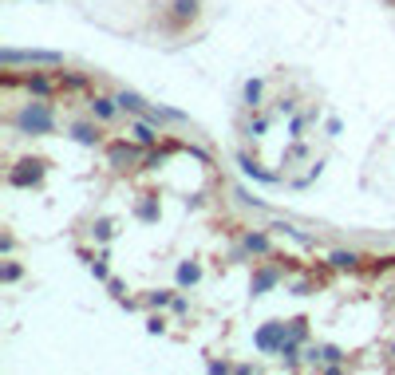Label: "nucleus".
I'll return each instance as SVG.
<instances>
[{
  "instance_id": "2",
  "label": "nucleus",
  "mask_w": 395,
  "mask_h": 375,
  "mask_svg": "<svg viewBox=\"0 0 395 375\" xmlns=\"http://www.w3.org/2000/svg\"><path fill=\"white\" fill-rule=\"evenodd\" d=\"M281 336H284V324H269V328L257 332V348H261V352H273V348L281 344Z\"/></svg>"
},
{
  "instance_id": "5",
  "label": "nucleus",
  "mask_w": 395,
  "mask_h": 375,
  "mask_svg": "<svg viewBox=\"0 0 395 375\" xmlns=\"http://www.w3.org/2000/svg\"><path fill=\"white\" fill-rule=\"evenodd\" d=\"M178 281L194 284V281H198V265H182V269H178Z\"/></svg>"
},
{
  "instance_id": "9",
  "label": "nucleus",
  "mask_w": 395,
  "mask_h": 375,
  "mask_svg": "<svg viewBox=\"0 0 395 375\" xmlns=\"http://www.w3.org/2000/svg\"><path fill=\"white\" fill-rule=\"evenodd\" d=\"M245 245H249V249H257V253H261V249H265V245H269V241H265V237H245Z\"/></svg>"
},
{
  "instance_id": "6",
  "label": "nucleus",
  "mask_w": 395,
  "mask_h": 375,
  "mask_svg": "<svg viewBox=\"0 0 395 375\" xmlns=\"http://www.w3.org/2000/svg\"><path fill=\"white\" fill-rule=\"evenodd\" d=\"M135 135H139V142H146V146H150V142L158 139V135H155V130H150L146 123H139V126H135Z\"/></svg>"
},
{
  "instance_id": "4",
  "label": "nucleus",
  "mask_w": 395,
  "mask_h": 375,
  "mask_svg": "<svg viewBox=\"0 0 395 375\" xmlns=\"http://www.w3.org/2000/svg\"><path fill=\"white\" fill-rule=\"evenodd\" d=\"M91 111L99 115V119H111V115H115V107H111V99H95V103H91Z\"/></svg>"
},
{
  "instance_id": "3",
  "label": "nucleus",
  "mask_w": 395,
  "mask_h": 375,
  "mask_svg": "<svg viewBox=\"0 0 395 375\" xmlns=\"http://www.w3.org/2000/svg\"><path fill=\"white\" fill-rule=\"evenodd\" d=\"M198 12V0H174V20H186Z\"/></svg>"
},
{
  "instance_id": "7",
  "label": "nucleus",
  "mask_w": 395,
  "mask_h": 375,
  "mask_svg": "<svg viewBox=\"0 0 395 375\" xmlns=\"http://www.w3.org/2000/svg\"><path fill=\"white\" fill-rule=\"evenodd\" d=\"M245 99H249V103H257V99H261V83H257V79H249V83H245Z\"/></svg>"
},
{
  "instance_id": "10",
  "label": "nucleus",
  "mask_w": 395,
  "mask_h": 375,
  "mask_svg": "<svg viewBox=\"0 0 395 375\" xmlns=\"http://www.w3.org/2000/svg\"><path fill=\"white\" fill-rule=\"evenodd\" d=\"M273 281H277V273H261V277H257V288H269Z\"/></svg>"
},
{
  "instance_id": "8",
  "label": "nucleus",
  "mask_w": 395,
  "mask_h": 375,
  "mask_svg": "<svg viewBox=\"0 0 395 375\" xmlns=\"http://www.w3.org/2000/svg\"><path fill=\"white\" fill-rule=\"evenodd\" d=\"M332 261H336V265L344 269V265H356V261H360V257H356V253H336V257H332Z\"/></svg>"
},
{
  "instance_id": "1",
  "label": "nucleus",
  "mask_w": 395,
  "mask_h": 375,
  "mask_svg": "<svg viewBox=\"0 0 395 375\" xmlns=\"http://www.w3.org/2000/svg\"><path fill=\"white\" fill-rule=\"evenodd\" d=\"M20 126H28V130H52V111L36 103V107H28L20 115Z\"/></svg>"
}]
</instances>
